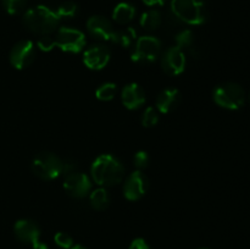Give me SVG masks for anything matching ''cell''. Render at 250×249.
<instances>
[{"label": "cell", "mask_w": 250, "mask_h": 249, "mask_svg": "<svg viewBox=\"0 0 250 249\" xmlns=\"http://www.w3.org/2000/svg\"><path fill=\"white\" fill-rule=\"evenodd\" d=\"M121 100L125 107L128 110L139 109L146 103V93L139 84L129 83L122 89Z\"/></svg>", "instance_id": "cell-15"}, {"label": "cell", "mask_w": 250, "mask_h": 249, "mask_svg": "<svg viewBox=\"0 0 250 249\" xmlns=\"http://www.w3.org/2000/svg\"><path fill=\"white\" fill-rule=\"evenodd\" d=\"M161 50V42L156 37L144 36L137 39L131 59L137 63H149L158 59Z\"/></svg>", "instance_id": "cell-6"}, {"label": "cell", "mask_w": 250, "mask_h": 249, "mask_svg": "<svg viewBox=\"0 0 250 249\" xmlns=\"http://www.w3.org/2000/svg\"><path fill=\"white\" fill-rule=\"evenodd\" d=\"M176 46L180 48L181 50H188L190 53L195 54V45H194V34L192 33L190 29H183L176 36Z\"/></svg>", "instance_id": "cell-20"}, {"label": "cell", "mask_w": 250, "mask_h": 249, "mask_svg": "<svg viewBox=\"0 0 250 249\" xmlns=\"http://www.w3.org/2000/svg\"><path fill=\"white\" fill-rule=\"evenodd\" d=\"M90 173L97 185L110 187L124 180L125 167L116 156L111 154H103L93 161Z\"/></svg>", "instance_id": "cell-1"}, {"label": "cell", "mask_w": 250, "mask_h": 249, "mask_svg": "<svg viewBox=\"0 0 250 249\" xmlns=\"http://www.w3.org/2000/svg\"><path fill=\"white\" fill-rule=\"evenodd\" d=\"M133 161H134V165H136V167L138 168V170H143V168L148 167L150 159H149V155L146 151L139 150L134 154Z\"/></svg>", "instance_id": "cell-27"}, {"label": "cell", "mask_w": 250, "mask_h": 249, "mask_svg": "<svg viewBox=\"0 0 250 249\" xmlns=\"http://www.w3.org/2000/svg\"><path fill=\"white\" fill-rule=\"evenodd\" d=\"M78 12V6L77 4H75L73 1H65L58 7V16L61 19H72L77 15Z\"/></svg>", "instance_id": "cell-23"}, {"label": "cell", "mask_w": 250, "mask_h": 249, "mask_svg": "<svg viewBox=\"0 0 250 249\" xmlns=\"http://www.w3.org/2000/svg\"><path fill=\"white\" fill-rule=\"evenodd\" d=\"M212 98L219 106L227 110L241 109L246 102L243 88L234 82H226L217 85L212 93Z\"/></svg>", "instance_id": "cell-5"}, {"label": "cell", "mask_w": 250, "mask_h": 249, "mask_svg": "<svg viewBox=\"0 0 250 249\" xmlns=\"http://www.w3.org/2000/svg\"><path fill=\"white\" fill-rule=\"evenodd\" d=\"M134 15H136V9L129 2H120L112 12V19L120 24L128 23L133 20Z\"/></svg>", "instance_id": "cell-17"}, {"label": "cell", "mask_w": 250, "mask_h": 249, "mask_svg": "<svg viewBox=\"0 0 250 249\" xmlns=\"http://www.w3.org/2000/svg\"><path fill=\"white\" fill-rule=\"evenodd\" d=\"M54 241L62 249H71L73 247L72 237L70 234L65 233V232H58L55 234V237H54Z\"/></svg>", "instance_id": "cell-26"}, {"label": "cell", "mask_w": 250, "mask_h": 249, "mask_svg": "<svg viewBox=\"0 0 250 249\" xmlns=\"http://www.w3.org/2000/svg\"><path fill=\"white\" fill-rule=\"evenodd\" d=\"M181 95L176 88H167L160 92L156 98V110L161 114H168L173 111L180 104Z\"/></svg>", "instance_id": "cell-16"}, {"label": "cell", "mask_w": 250, "mask_h": 249, "mask_svg": "<svg viewBox=\"0 0 250 249\" xmlns=\"http://www.w3.org/2000/svg\"><path fill=\"white\" fill-rule=\"evenodd\" d=\"M23 23L33 33L49 36L56 31L60 23V17L58 16L56 11H53L44 5H38L24 12Z\"/></svg>", "instance_id": "cell-2"}, {"label": "cell", "mask_w": 250, "mask_h": 249, "mask_svg": "<svg viewBox=\"0 0 250 249\" xmlns=\"http://www.w3.org/2000/svg\"><path fill=\"white\" fill-rule=\"evenodd\" d=\"M129 249H150L148 242L143 238H136L132 241Z\"/></svg>", "instance_id": "cell-29"}, {"label": "cell", "mask_w": 250, "mask_h": 249, "mask_svg": "<svg viewBox=\"0 0 250 249\" xmlns=\"http://www.w3.org/2000/svg\"><path fill=\"white\" fill-rule=\"evenodd\" d=\"M38 48L42 51H50L55 46V39H53L49 36H42L38 39Z\"/></svg>", "instance_id": "cell-28"}, {"label": "cell", "mask_w": 250, "mask_h": 249, "mask_svg": "<svg viewBox=\"0 0 250 249\" xmlns=\"http://www.w3.org/2000/svg\"><path fill=\"white\" fill-rule=\"evenodd\" d=\"M85 45V37L80 29L61 27L55 38V46L67 53H80Z\"/></svg>", "instance_id": "cell-7"}, {"label": "cell", "mask_w": 250, "mask_h": 249, "mask_svg": "<svg viewBox=\"0 0 250 249\" xmlns=\"http://www.w3.org/2000/svg\"><path fill=\"white\" fill-rule=\"evenodd\" d=\"M136 39H137L136 29L132 28V27H128V28L124 29V31L115 32L112 43L117 44V45L122 46V48H131L132 44L136 42Z\"/></svg>", "instance_id": "cell-19"}, {"label": "cell", "mask_w": 250, "mask_h": 249, "mask_svg": "<svg viewBox=\"0 0 250 249\" xmlns=\"http://www.w3.org/2000/svg\"><path fill=\"white\" fill-rule=\"evenodd\" d=\"M63 188L71 197L83 198L92 190V181L84 173L75 171L65 177Z\"/></svg>", "instance_id": "cell-11"}, {"label": "cell", "mask_w": 250, "mask_h": 249, "mask_svg": "<svg viewBox=\"0 0 250 249\" xmlns=\"http://www.w3.org/2000/svg\"><path fill=\"white\" fill-rule=\"evenodd\" d=\"M143 2L148 6H161L164 5L165 0H143Z\"/></svg>", "instance_id": "cell-30"}, {"label": "cell", "mask_w": 250, "mask_h": 249, "mask_svg": "<svg viewBox=\"0 0 250 249\" xmlns=\"http://www.w3.org/2000/svg\"><path fill=\"white\" fill-rule=\"evenodd\" d=\"M116 89L117 88L115 83H104L95 90V97L102 100V102H110V100L114 99L115 94H116Z\"/></svg>", "instance_id": "cell-22"}, {"label": "cell", "mask_w": 250, "mask_h": 249, "mask_svg": "<svg viewBox=\"0 0 250 249\" xmlns=\"http://www.w3.org/2000/svg\"><path fill=\"white\" fill-rule=\"evenodd\" d=\"M36 59V46L31 41H21L12 48L10 62L17 70H24L33 63Z\"/></svg>", "instance_id": "cell-9"}, {"label": "cell", "mask_w": 250, "mask_h": 249, "mask_svg": "<svg viewBox=\"0 0 250 249\" xmlns=\"http://www.w3.org/2000/svg\"><path fill=\"white\" fill-rule=\"evenodd\" d=\"M141 120L144 127H154L159 122V111L153 106H148L142 114Z\"/></svg>", "instance_id": "cell-24"}, {"label": "cell", "mask_w": 250, "mask_h": 249, "mask_svg": "<svg viewBox=\"0 0 250 249\" xmlns=\"http://www.w3.org/2000/svg\"><path fill=\"white\" fill-rule=\"evenodd\" d=\"M27 4V0H2L4 9L6 10L7 14L16 15L20 14L24 9Z\"/></svg>", "instance_id": "cell-25"}, {"label": "cell", "mask_w": 250, "mask_h": 249, "mask_svg": "<svg viewBox=\"0 0 250 249\" xmlns=\"http://www.w3.org/2000/svg\"><path fill=\"white\" fill-rule=\"evenodd\" d=\"M87 29L93 38L102 42H112L115 29L111 22L103 16H92L87 21Z\"/></svg>", "instance_id": "cell-14"}, {"label": "cell", "mask_w": 250, "mask_h": 249, "mask_svg": "<svg viewBox=\"0 0 250 249\" xmlns=\"http://www.w3.org/2000/svg\"><path fill=\"white\" fill-rule=\"evenodd\" d=\"M141 26L148 31H154L161 24V15L156 10H149L141 16Z\"/></svg>", "instance_id": "cell-21"}, {"label": "cell", "mask_w": 250, "mask_h": 249, "mask_svg": "<svg viewBox=\"0 0 250 249\" xmlns=\"http://www.w3.org/2000/svg\"><path fill=\"white\" fill-rule=\"evenodd\" d=\"M149 180L141 170H137L132 172L127 177L124 186V194L126 199L134 202V200L141 199L146 193L148 192Z\"/></svg>", "instance_id": "cell-10"}, {"label": "cell", "mask_w": 250, "mask_h": 249, "mask_svg": "<svg viewBox=\"0 0 250 249\" xmlns=\"http://www.w3.org/2000/svg\"><path fill=\"white\" fill-rule=\"evenodd\" d=\"M17 239L23 243H28L32 249H49L45 243L41 241V228L32 220H19L14 227Z\"/></svg>", "instance_id": "cell-8"}, {"label": "cell", "mask_w": 250, "mask_h": 249, "mask_svg": "<svg viewBox=\"0 0 250 249\" xmlns=\"http://www.w3.org/2000/svg\"><path fill=\"white\" fill-rule=\"evenodd\" d=\"M171 11L175 19L190 26L203 24L208 20L203 0H171Z\"/></svg>", "instance_id": "cell-3"}, {"label": "cell", "mask_w": 250, "mask_h": 249, "mask_svg": "<svg viewBox=\"0 0 250 249\" xmlns=\"http://www.w3.org/2000/svg\"><path fill=\"white\" fill-rule=\"evenodd\" d=\"M249 102H250V94H249Z\"/></svg>", "instance_id": "cell-33"}, {"label": "cell", "mask_w": 250, "mask_h": 249, "mask_svg": "<svg viewBox=\"0 0 250 249\" xmlns=\"http://www.w3.org/2000/svg\"><path fill=\"white\" fill-rule=\"evenodd\" d=\"M161 66L167 75H181L186 68L185 51H182L177 46H171V48L166 49L161 58Z\"/></svg>", "instance_id": "cell-12"}, {"label": "cell", "mask_w": 250, "mask_h": 249, "mask_svg": "<svg viewBox=\"0 0 250 249\" xmlns=\"http://www.w3.org/2000/svg\"><path fill=\"white\" fill-rule=\"evenodd\" d=\"M90 205L95 210H105L110 205V195L104 187L92 190L89 195Z\"/></svg>", "instance_id": "cell-18"}, {"label": "cell", "mask_w": 250, "mask_h": 249, "mask_svg": "<svg viewBox=\"0 0 250 249\" xmlns=\"http://www.w3.org/2000/svg\"><path fill=\"white\" fill-rule=\"evenodd\" d=\"M71 249H88V248H85V247L81 246V244H76V246H73Z\"/></svg>", "instance_id": "cell-31"}, {"label": "cell", "mask_w": 250, "mask_h": 249, "mask_svg": "<svg viewBox=\"0 0 250 249\" xmlns=\"http://www.w3.org/2000/svg\"><path fill=\"white\" fill-rule=\"evenodd\" d=\"M32 170L34 175L45 181L55 180L65 175V160L56 156L55 154L39 153L32 161Z\"/></svg>", "instance_id": "cell-4"}, {"label": "cell", "mask_w": 250, "mask_h": 249, "mask_svg": "<svg viewBox=\"0 0 250 249\" xmlns=\"http://www.w3.org/2000/svg\"><path fill=\"white\" fill-rule=\"evenodd\" d=\"M110 50L104 44H97V45L90 46L89 49L83 54V62L88 68L94 71L103 70L105 66H107L110 61Z\"/></svg>", "instance_id": "cell-13"}, {"label": "cell", "mask_w": 250, "mask_h": 249, "mask_svg": "<svg viewBox=\"0 0 250 249\" xmlns=\"http://www.w3.org/2000/svg\"><path fill=\"white\" fill-rule=\"evenodd\" d=\"M199 249H209V248H199Z\"/></svg>", "instance_id": "cell-32"}]
</instances>
